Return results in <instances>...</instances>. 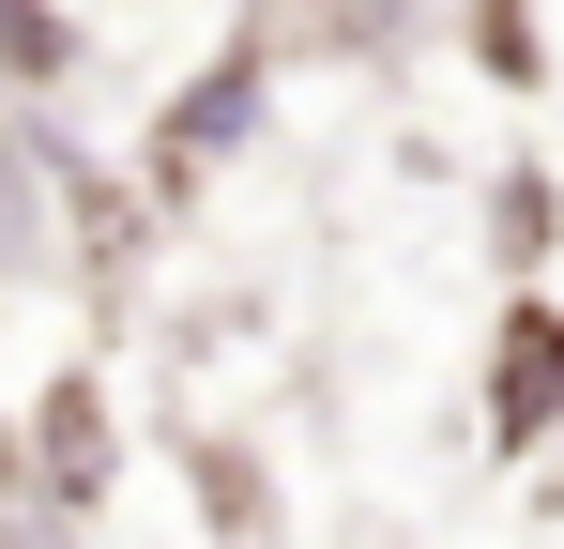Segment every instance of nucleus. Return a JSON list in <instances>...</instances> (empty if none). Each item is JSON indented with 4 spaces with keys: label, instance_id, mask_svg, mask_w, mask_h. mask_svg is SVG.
I'll return each mask as SVG.
<instances>
[{
    "label": "nucleus",
    "instance_id": "5",
    "mask_svg": "<svg viewBox=\"0 0 564 549\" xmlns=\"http://www.w3.org/2000/svg\"><path fill=\"white\" fill-rule=\"evenodd\" d=\"M488 229H503V260H534V245H550V229H564V214H550V183H534V169H519V183H503V214H488Z\"/></svg>",
    "mask_w": 564,
    "mask_h": 549
},
{
    "label": "nucleus",
    "instance_id": "3",
    "mask_svg": "<svg viewBox=\"0 0 564 549\" xmlns=\"http://www.w3.org/2000/svg\"><path fill=\"white\" fill-rule=\"evenodd\" d=\"M93 428H107V397H93V381H62V397H46V473H62V488H93Z\"/></svg>",
    "mask_w": 564,
    "mask_h": 549
},
{
    "label": "nucleus",
    "instance_id": "2",
    "mask_svg": "<svg viewBox=\"0 0 564 549\" xmlns=\"http://www.w3.org/2000/svg\"><path fill=\"white\" fill-rule=\"evenodd\" d=\"M245 122H260V46H229V62H214V77H198L184 107H169V138H153V169H169V183H198L214 153H229V138H245Z\"/></svg>",
    "mask_w": 564,
    "mask_h": 549
},
{
    "label": "nucleus",
    "instance_id": "6",
    "mask_svg": "<svg viewBox=\"0 0 564 549\" xmlns=\"http://www.w3.org/2000/svg\"><path fill=\"white\" fill-rule=\"evenodd\" d=\"M473 31H488V62H503V92H534V15H519V0H488Z\"/></svg>",
    "mask_w": 564,
    "mask_h": 549
},
{
    "label": "nucleus",
    "instance_id": "1",
    "mask_svg": "<svg viewBox=\"0 0 564 549\" xmlns=\"http://www.w3.org/2000/svg\"><path fill=\"white\" fill-rule=\"evenodd\" d=\"M488 428L503 458H534L564 428V305H503V366H488Z\"/></svg>",
    "mask_w": 564,
    "mask_h": 549
},
{
    "label": "nucleus",
    "instance_id": "4",
    "mask_svg": "<svg viewBox=\"0 0 564 549\" xmlns=\"http://www.w3.org/2000/svg\"><path fill=\"white\" fill-rule=\"evenodd\" d=\"M46 260V214H31V153L0 138V274H31Z\"/></svg>",
    "mask_w": 564,
    "mask_h": 549
}]
</instances>
